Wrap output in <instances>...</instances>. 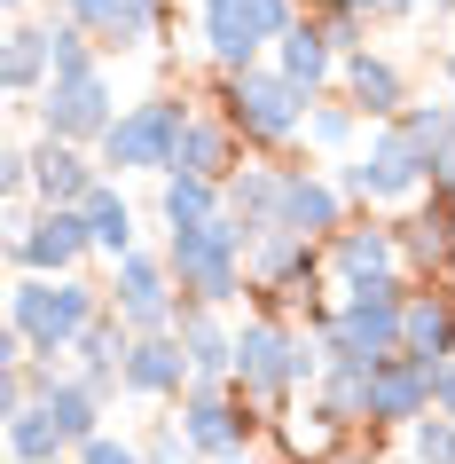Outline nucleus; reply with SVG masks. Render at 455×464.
Masks as SVG:
<instances>
[{"mask_svg":"<svg viewBox=\"0 0 455 464\" xmlns=\"http://www.w3.org/2000/svg\"><path fill=\"white\" fill-rule=\"evenodd\" d=\"M204 102L243 134L251 158H290V150H307V111L314 102L299 95L275 63H260V72H213Z\"/></svg>","mask_w":455,"mask_h":464,"instance_id":"nucleus-1","label":"nucleus"},{"mask_svg":"<svg viewBox=\"0 0 455 464\" xmlns=\"http://www.w3.org/2000/svg\"><path fill=\"white\" fill-rule=\"evenodd\" d=\"M102 284L95 276H16L8 284V331L32 354H71L87 331L102 323Z\"/></svg>","mask_w":455,"mask_h":464,"instance_id":"nucleus-2","label":"nucleus"},{"mask_svg":"<svg viewBox=\"0 0 455 464\" xmlns=\"http://www.w3.org/2000/svg\"><path fill=\"white\" fill-rule=\"evenodd\" d=\"M166 260H173V284H181V299H189V307L228 315V307H243V299H251V237H243L228 213L204 220V228L166 237Z\"/></svg>","mask_w":455,"mask_h":464,"instance_id":"nucleus-3","label":"nucleus"},{"mask_svg":"<svg viewBox=\"0 0 455 464\" xmlns=\"http://www.w3.org/2000/svg\"><path fill=\"white\" fill-rule=\"evenodd\" d=\"M337 173V189L354 197V213H416L431 197V150H416L401 134V119L393 126H369V142L346 158Z\"/></svg>","mask_w":455,"mask_h":464,"instance_id":"nucleus-4","label":"nucleus"},{"mask_svg":"<svg viewBox=\"0 0 455 464\" xmlns=\"http://www.w3.org/2000/svg\"><path fill=\"white\" fill-rule=\"evenodd\" d=\"M204 111V102H189V95H142V102H126V119L102 134V181H126V173H157L166 181L173 166H181V134H189V119Z\"/></svg>","mask_w":455,"mask_h":464,"instance_id":"nucleus-5","label":"nucleus"},{"mask_svg":"<svg viewBox=\"0 0 455 464\" xmlns=\"http://www.w3.org/2000/svg\"><path fill=\"white\" fill-rule=\"evenodd\" d=\"M299 16H307V0H220V8H196V48L213 72H260L275 63Z\"/></svg>","mask_w":455,"mask_h":464,"instance_id":"nucleus-6","label":"nucleus"},{"mask_svg":"<svg viewBox=\"0 0 455 464\" xmlns=\"http://www.w3.org/2000/svg\"><path fill=\"white\" fill-rule=\"evenodd\" d=\"M408 292H416V284L330 292L337 307H330V323H322L314 339L330 346V362H346V370H384L393 354H408V339H401V307H408Z\"/></svg>","mask_w":455,"mask_h":464,"instance_id":"nucleus-7","label":"nucleus"},{"mask_svg":"<svg viewBox=\"0 0 455 464\" xmlns=\"http://www.w3.org/2000/svg\"><path fill=\"white\" fill-rule=\"evenodd\" d=\"M173 425H181V440H189L204 464H228V457H251L275 417H267L243 386H189L173 401Z\"/></svg>","mask_w":455,"mask_h":464,"instance_id":"nucleus-8","label":"nucleus"},{"mask_svg":"<svg viewBox=\"0 0 455 464\" xmlns=\"http://www.w3.org/2000/svg\"><path fill=\"white\" fill-rule=\"evenodd\" d=\"M126 119L118 79L110 72H79V79H48V95L32 102L40 142H71V150H102V134Z\"/></svg>","mask_w":455,"mask_h":464,"instance_id":"nucleus-9","label":"nucleus"},{"mask_svg":"<svg viewBox=\"0 0 455 464\" xmlns=\"http://www.w3.org/2000/svg\"><path fill=\"white\" fill-rule=\"evenodd\" d=\"M102 299H110V315L134 331V339H157V331H181V284H173V260H166V245L157 252H134V260H118V268L102 276Z\"/></svg>","mask_w":455,"mask_h":464,"instance_id":"nucleus-10","label":"nucleus"},{"mask_svg":"<svg viewBox=\"0 0 455 464\" xmlns=\"http://www.w3.org/2000/svg\"><path fill=\"white\" fill-rule=\"evenodd\" d=\"M330 292H377V284H408V252H401V220L393 213H354L330 245Z\"/></svg>","mask_w":455,"mask_h":464,"instance_id":"nucleus-11","label":"nucleus"},{"mask_svg":"<svg viewBox=\"0 0 455 464\" xmlns=\"http://www.w3.org/2000/svg\"><path fill=\"white\" fill-rule=\"evenodd\" d=\"M87 260H95L87 213H48V205L8 213V268L16 276H87Z\"/></svg>","mask_w":455,"mask_h":464,"instance_id":"nucleus-12","label":"nucleus"},{"mask_svg":"<svg viewBox=\"0 0 455 464\" xmlns=\"http://www.w3.org/2000/svg\"><path fill=\"white\" fill-rule=\"evenodd\" d=\"M290 346H299V323H275V315H243L236 323V386L267 417H283L299 401L290 393Z\"/></svg>","mask_w":455,"mask_h":464,"instance_id":"nucleus-13","label":"nucleus"},{"mask_svg":"<svg viewBox=\"0 0 455 464\" xmlns=\"http://www.w3.org/2000/svg\"><path fill=\"white\" fill-rule=\"evenodd\" d=\"M440 370L448 362H424V354H393L384 370H369V440L408 433L416 417L440 410Z\"/></svg>","mask_w":455,"mask_h":464,"instance_id":"nucleus-14","label":"nucleus"},{"mask_svg":"<svg viewBox=\"0 0 455 464\" xmlns=\"http://www.w3.org/2000/svg\"><path fill=\"white\" fill-rule=\"evenodd\" d=\"M346 220H354V197L337 189V173L314 166V158H290L283 166V228L307 237V245H330Z\"/></svg>","mask_w":455,"mask_h":464,"instance_id":"nucleus-15","label":"nucleus"},{"mask_svg":"<svg viewBox=\"0 0 455 464\" xmlns=\"http://www.w3.org/2000/svg\"><path fill=\"white\" fill-rule=\"evenodd\" d=\"M48 8H63L79 32H95L102 55H134L166 32V0H48Z\"/></svg>","mask_w":455,"mask_h":464,"instance_id":"nucleus-16","label":"nucleus"},{"mask_svg":"<svg viewBox=\"0 0 455 464\" xmlns=\"http://www.w3.org/2000/svg\"><path fill=\"white\" fill-rule=\"evenodd\" d=\"M48 79H55V16L8 24L0 32V95H8V111H32L48 95Z\"/></svg>","mask_w":455,"mask_h":464,"instance_id":"nucleus-17","label":"nucleus"},{"mask_svg":"<svg viewBox=\"0 0 455 464\" xmlns=\"http://www.w3.org/2000/svg\"><path fill=\"white\" fill-rule=\"evenodd\" d=\"M337 95L354 102L369 126H393L408 102H416V87H408V72H401V63H393L384 48H369V55H354V63L337 72Z\"/></svg>","mask_w":455,"mask_h":464,"instance_id":"nucleus-18","label":"nucleus"},{"mask_svg":"<svg viewBox=\"0 0 455 464\" xmlns=\"http://www.w3.org/2000/svg\"><path fill=\"white\" fill-rule=\"evenodd\" d=\"M196 386L189 354H181V339L173 331H157V339H134V354H126V401H181V393Z\"/></svg>","mask_w":455,"mask_h":464,"instance_id":"nucleus-19","label":"nucleus"},{"mask_svg":"<svg viewBox=\"0 0 455 464\" xmlns=\"http://www.w3.org/2000/svg\"><path fill=\"white\" fill-rule=\"evenodd\" d=\"M243 158H251L243 134L220 119L213 102H204V111L189 119V134H181V166H173V173H196V181H220V189H228V181L243 173Z\"/></svg>","mask_w":455,"mask_h":464,"instance_id":"nucleus-20","label":"nucleus"},{"mask_svg":"<svg viewBox=\"0 0 455 464\" xmlns=\"http://www.w3.org/2000/svg\"><path fill=\"white\" fill-rule=\"evenodd\" d=\"M181 354H189L196 386H236V315H213V307H181Z\"/></svg>","mask_w":455,"mask_h":464,"instance_id":"nucleus-21","label":"nucleus"},{"mask_svg":"<svg viewBox=\"0 0 455 464\" xmlns=\"http://www.w3.org/2000/svg\"><path fill=\"white\" fill-rule=\"evenodd\" d=\"M275 72H283L307 102H322V95H337V72H346V63H337V48L322 40V24L299 16V24L283 32V48H275Z\"/></svg>","mask_w":455,"mask_h":464,"instance_id":"nucleus-22","label":"nucleus"},{"mask_svg":"<svg viewBox=\"0 0 455 464\" xmlns=\"http://www.w3.org/2000/svg\"><path fill=\"white\" fill-rule=\"evenodd\" d=\"M228 220H236L243 237H267V228H283V166L275 158H243V173L220 189Z\"/></svg>","mask_w":455,"mask_h":464,"instance_id":"nucleus-23","label":"nucleus"},{"mask_svg":"<svg viewBox=\"0 0 455 464\" xmlns=\"http://www.w3.org/2000/svg\"><path fill=\"white\" fill-rule=\"evenodd\" d=\"M267 433H275V449H283V464H330L337 449H354V440H361V433H346L337 417H322L314 401H290V410L275 417Z\"/></svg>","mask_w":455,"mask_h":464,"instance_id":"nucleus-24","label":"nucleus"},{"mask_svg":"<svg viewBox=\"0 0 455 464\" xmlns=\"http://www.w3.org/2000/svg\"><path fill=\"white\" fill-rule=\"evenodd\" d=\"M79 213H87V228H95V260H102V268H118V260L142 252V213H134V197H126L118 181H102Z\"/></svg>","mask_w":455,"mask_h":464,"instance_id":"nucleus-25","label":"nucleus"},{"mask_svg":"<svg viewBox=\"0 0 455 464\" xmlns=\"http://www.w3.org/2000/svg\"><path fill=\"white\" fill-rule=\"evenodd\" d=\"M401 220V252H408V284H440L448 276V260H455V228H448V213L440 205H416V213H393Z\"/></svg>","mask_w":455,"mask_h":464,"instance_id":"nucleus-26","label":"nucleus"},{"mask_svg":"<svg viewBox=\"0 0 455 464\" xmlns=\"http://www.w3.org/2000/svg\"><path fill=\"white\" fill-rule=\"evenodd\" d=\"M401 339L408 354H424V362H455V299L440 284H416L401 307Z\"/></svg>","mask_w":455,"mask_h":464,"instance_id":"nucleus-27","label":"nucleus"},{"mask_svg":"<svg viewBox=\"0 0 455 464\" xmlns=\"http://www.w3.org/2000/svg\"><path fill=\"white\" fill-rule=\"evenodd\" d=\"M361 142H369V119H361L346 95H322V102L307 111V158H322V166H346Z\"/></svg>","mask_w":455,"mask_h":464,"instance_id":"nucleus-28","label":"nucleus"},{"mask_svg":"<svg viewBox=\"0 0 455 464\" xmlns=\"http://www.w3.org/2000/svg\"><path fill=\"white\" fill-rule=\"evenodd\" d=\"M228 205H220V181H196V173H166L157 181V228L166 237H181V228H204V220H220Z\"/></svg>","mask_w":455,"mask_h":464,"instance_id":"nucleus-29","label":"nucleus"},{"mask_svg":"<svg viewBox=\"0 0 455 464\" xmlns=\"http://www.w3.org/2000/svg\"><path fill=\"white\" fill-rule=\"evenodd\" d=\"M0 440H8V464H71V440H63V425H55L40 401L8 417V425H0Z\"/></svg>","mask_w":455,"mask_h":464,"instance_id":"nucleus-30","label":"nucleus"},{"mask_svg":"<svg viewBox=\"0 0 455 464\" xmlns=\"http://www.w3.org/2000/svg\"><path fill=\"white\" fill-rule=\"evenodd\" d=\"M40 410H48L55 425H63V440H71V457H79V449H87L95 433H110V425H102V410H110V401H102V393L87 386L79 370H71V378H63V386L48 393V401H40Z\"/></svg>","mask_w":455,"mask_h":464,"instance_id":"nucleus-31","label":"nucleus"},{"mask_svg":"<svg viewBox=\"0 0 455 464\" xmlns=\"http://www.w3.org/2000/svg\"><path fill=\"white\" fill-rule=\"evenodd\" d=\"M322 417H337L346 433H369V370H346V362H330V378L307 393Z\"/></svg>","mask_w":455,"mask_h":464,"instance_id":"nucleus-32","label":"nucleus"},{"mask_svg":"<svg viewBox=\"0 0 455 464\" xmlns=\"http://www.w3.org/2000/svg\"><path fill=\"white\" fill-rule=\"evenodd\" d=\"M401 134H408L416 150H431V158H440V150L455 142V111H448V95H416V102L401 111Z\"/></svg>","mask_w":455,"mask_h":464,"instance_id":"nucleus-33","label":"nucleus"},{"mask_svg":"<svg viewBox=\"0 0 455 464\" xmlns=\"http://www.w3.org/2000/svg\"><path fill=\"white\" fill-rule=\"evenodd\" d=\"M408 464H455V417H416V425H408Z\"/></svg>","mask_w":455,"mask_h":464,"instance_id":"nucleus-34","label":"nucleus"},{"mask_svg":"<svg viewBox=\"0 0 455 464\" xmlns=\"http://www.w3.org/2000/svg\"><path fill=\"white\" fill-rule=\"evenodd\" d=\"M314 24H322V40L337 48V63L369 55V16H354V8H314Z\"/></svg>","mask_w":455,"mask_h":464,"instance_id":"nucleus-35","label":"nucleus"},{"mask_svg":"<svg viewBox=\"0 0 455 464\" xmlns=\"http://www.w3.org/2000/svg\"><path fill=\"white\" fill-rule=\"evenodd\" d=\"M0 197H8V213H32V142L0 150Z\"/></svg>","mask_w":455,"mask_h":464,"instance_id":"nucleus-36","label":"nucleus"},{"mask_svg":"<svg viewBox=\"0 0 455 464\" xmlns=\"http://www.w3.org/2000/svg\"><path fill=\"white\" fill-rule=\"evenodd\" d=\"M142 457H149V464H204V457L189 449V440H181V425H173V417L142 433Z\"/></svg>","mask_w":455,"mask_h":464,"instance_id":"nucleus-37","label":"nucleus"},{"mask_svg":"<svg viewBox=\"0 0 455 464\" xmlns=\"http://www.w3.org/2000/svg\"><path fill=\"white\" fill-rule=\"evenodd\" d=\"M71 464H149V457H142V440H126V433H95Z\"/></svg>","mask_w":455,"mask_h":464,"instance_id":"nucleus-38","label":"nucleus"},{"mask_svg":"<svg viewBox=\"0 0 455 464\" xmlns=\"http://www.w3.org/2000/svg\"><path fill=\"white\" fill-rule=\"evenodd\" d=\"M330 8H354V16H369V24H401V16H416L424 0H330Z\"/></svg>","mask_w":455,"mask_h":464,"instance_id":"nucleus-39","label":"nucleus"},{"mask_svg":"<svg viewBox=\"0 0 455 464\" xmlns=\"http://www.w3.org/2000/svg\"><path fill=\"white\" fill-rule=\"evenodd\" d=\"M431 189H440V197H455V142L440 150V158H431Z\"/></svg>","mask_w":455,"mask_h":464,"instance_id":"nucleus-40","label":"nucleus"},{"mask_svg":"<svg viewBox=\"0 0 455 464\" xmlns=\"http://www.w3.org/2000/svg\"><path fill=\"white\" fill-rule=\"evenodd\" d=\"M330 464H384V457H377V440L361 433V440H354V449H337V457H330Z\"/></svg>","mask_w":455,"mask_h":464,"instance_id":"nucleus-41","label":"nucleus"},{"mask_svg":"<svg viewBox=\"0 0 455 464\" xmlns=\"http://www.w3.org/2000/svg\"><path fill=\"white\" fill-rule=\"evenodd\" d=\"M440 417H455V362L440 370Z\"/></svg>","mask_w":455,"mask_h":464,"instance_id":"nucleus-42","label":"nucleus"},{"mask_svg":"<svg viewBox=\"0 0 455 464\" xmlns=\"http://www.w3.org/2000/svg\"><path fill=\"white\" fill-rule=\"evenodd\" d=\"M0 8H8V16H16V24H24V8H32V0H0Z\"/></svg>","mask_w":455,"mask_h":464,"instance_id":"nucleus-43","label":"nucleus"},{"mask_svg":"<svg viewBox=\"0 0 455 464\" xmlns=\"http://www.w3.org/2000/svg\"><path fill=\"white\" fill-rule=\"evenodd\" d=\"M448 111H455V48H448Z\"/></svg>","mask_w":455,"mask_h":464,"instance_id":"nucleus-44","label":"nucleus"},{"mask_svg":"<svg viewBox=\"0 0 455 464\" xmlns=\"http://www.w3.org/2000/svg\"><path fill=\"white\" fill-rule=\"evenodd\" d=\"M440 292H448V299H455V260H448V276H440Z\"/></svg>","mask_w":455,"mask_h":464,"instance_id":"nucleus-45","label":"nucleus"},{"mask_svg":"<svg viewBox=\"0 0 455 464\" xmlns=\"http://www.w3.org/2000/svg\"><path fill=\"white\" fill-rule=\"evenodd\" d=\"M228 464H275V457H260V449H251V457H228Z\"/></svg>","mask_w":455,"mask_h":464,"instance_id":"nucleus-46","label":"nucleus"},{"mask_svg":"<svg viewBox=\"0 0 455 464\" xmlns=\"http://www.w3.org/2000/svg\"><path fill=\"white\" fill-rule=\"evenodd\" d=\"M431 16H455V0H431Z\"/></svg>","mask_w":455,"mask_h":464,"instance_id":"nucleus-47","label":"nucleus"},{"mask_svg":"<svg viewBox=\"0 0 455 464\" xmlns=\"http://www.w3.org/2000/svg\"><path fill=\"white\" fill-rule=\"evenodd\" d=\"M196 8H220V0H196Z\"/></svg>","mask_w":455,"mask_h":464,"instance_id":"nucleus-48","label":"nucleus"}]
</instances>
